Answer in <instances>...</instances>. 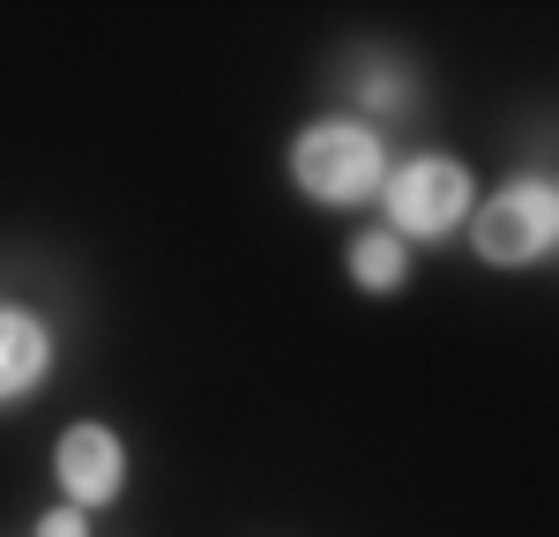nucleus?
Listing matches in <instances>:
<instances>
[{"mask_svg": "<svg viewBox=\"0 0 559 537\" xmlns=\"http://www.w3.org/2000/svg\"><path fill=\"white\" fill-rule=\"evenodd\" d=\"M388 179V150L366 120H313L292 142V187L321 210H350V202H373Z\"/></svg>", "mask_w": 559, "mask_h": 537, "instance_id": "f257e3e1", "label": "nucleus"}, {"mask_svg": "<svg viewBox=\"0 0 559 537\" xmlns=\"http://www.w3.org/2000/svg\"><path fill=\"white\" fill-rule=\"evenodd\" d=\"M381 210H388V231L411 247V239H448L455 224H471L477 194H471V172L455 165V157H403V165H388L381 179Z\"/></svg>", "mask_w": 559, "mask_h": 537, "instance_id": "f03ea898", "label": "nucleus"}, {"mask_svg": "<svg viewBox=\"0 0 559 537\" xmlns=\"http://www.w3.org/2000/svg\"><path fill=\"white\" fill-rule=\"evenodd\" d=\"M552 239H559V187H552V179H537V172L508 179L492 202H477V210H471V247H477V262H492V268L545 262Z\"/></svg>", "mask_w": 559, "mask_h": 537, "instance_id": "7ed1b4c3", "label": "nucleus"}, {"mask_svg": "<svg viewBox=\"0 0 559 537\" xmlns=\"http://www.w3.org/2000/svg\"><path fill=\"white\" fill-rule=\"evenodd\" d=\"M52 478H60V492H68V508H105V500H120V486H128V448H120V433L112 426H68L60 433V448H52Z\"/></svg>", "mask_w": 559, "mask_h": 537, "instance_id": "20e7f679", "label": "nucleus"}, {"mask_svg": "<svg viewBox=\"0 0 559 537\" xmlns=\"http://www.w3.org/2000/svg\"><path fill=\"white\" fill-rule=\"evenodd\" d=\"M45 373H52V329L31 307H0V403L38 396Z\"/></svg>", "mask_w": 559, "mask_h": 537, "instance_id": "39448f33", "label": "nucleus"}, {"mask_svg": "<svg viewBox=\"0 0 559 537\" xmlns=\"http://www.w3.org/2000/svg\"><path fill=\"white\" fill-rule=\"evenodd\" d=\"M350 284H358V291H373V299H388V291H403V284H411V247H403V239H395V231H358V239H350Z\"/></svg>", "mask_w": 559, "mask_h": 537, "instance_id": "423d86ee", "label": "nucleus"}, {"mask_svg": "<svg viewBox=\"0 0 559 537\" xmlns=\"http://www.w3.org/2000/svg\"><path fill=\"white\" fill-rule=\"evenodd\" d=\"M350 97H358L366 112H395V105H403L411 90H403V68H395V60H366V68H358V90H350Z\"/></svg>", "mask_w": 559, "mask_h": 537, "instance_id": "0eeeda50", "label": "nucleus"}, {"mask_svg": "<svg viewBox=\"0 0 559 537\" xmlns=\"http://www.w3.org/2000/svg\"><path fill=\"white\" fill-rule=\"evenodd\" d=\"M38 537H90V515L83 508H52V515H38Z\"/></svg>", "mask_w": 559, "mask_h": 537, "instance_id": "6e6552de", "label": "nucleus"}]
</instances>
